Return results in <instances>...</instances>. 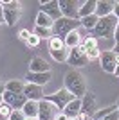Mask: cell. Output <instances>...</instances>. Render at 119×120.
Instances as JSON below:
<instances>
[{
	"mask_svg": "<svg viewBox=\"0 0 119 120\" xmlns=\"http://www.w3.org/2000/svg\"><path fill=\"white\" fill-rule=\"evenodd\" d=\"M117 22L119 20L114 15L99 18L90 36H94L96 40H103V38L105 40H110V38H114V30H115V27H117Z\"/></svg>",
	"mask_w": 119,
	"mask_h": 120,
	"instance_id": "1",
	"label": "cell"
},
{
	"mask_svg": "<svg viewBox=\"0 0 119 120\" xmlns=\"http://www.w3.org/2000/svg\"><path fill=\"white\" fill-rule=\"evenodd\" d=\"M65 90H69L76 99H81V97L87 93L85 79L78 70H70L69 74L65 75Z\"/></svg>",
	"mask_w": 119,
	"mask_h": 120,
	"instance_id": "2",
	"label": "cell"
},
{
	"mask_svg": "<svg viewBox=\"0 0 119 120\" xmlns=\"http://www.w3.org/2000/svg\"><path fill=\"white\" fill-rule=\"evenodd\" d=\"M2 11H4V22L9 27L18 23L20 16H22V2L15 0H2Z\"/></svg>",
	"mask_w": 119,
	"mask_h": 120,
	"instance_id": "3",
	"label": "cell"
},
{
	"mask_svg": "<svg viewBox=\"0 0 119 120\" xmlns=\"http://www.w3.org/2000/svg\"><path fill=\"white\" fill-rule=\"evenodd\" d=\"M78 25H81L79 20H70V18H63V16H61V18L56 20L54 25H52V36H58V38L63 40L69 32L78 29Z\"/></svg>",
	"mask_w": 119,
	"mask_h": 120,
	"instance_id": "4",
	"label": "cell"
},
{
	"mask_svg": "<svg viewBox=\"0 0 119 120\" xmlns=\"http://www.w3.org/2000/svg\"><path fill=\"white\" fill-rule=\"evenodd\" d=\"M47 102H51V104H54L56 108H58L60 111H63L65 109V106L69 104L70 100H74L76 97L70 93L69 90H65V88H61V90H58V91H54V93H51V95H45L43 97Z\"/></svg>",
	"mask_w": 119,
	"mask_h": 120,
	"instance_id": "5",
	"label": "cell"
},
{
	"mask_svg": "<svg viewBox=\"0 0 119 120\" xmlns=\"http://www.w3.org/2000/svg\"><path fill=\"white\" fill-rule=\"evenodd\" d=\"M99 66L103 68V72L106 74H114L115 66L119 65V56L112 50H101V56H99Z\"/></svg>",
	"mask_w": 119,
	"mask_h": 120,
	"instance_id": "6",
	"label": "cell"
},
{
	"mask_svg": "<svg viewBox=\"0 0 119 120\" xmlns=\"http://www.w3.org/2000/svg\"><path fill=\"white\" fill-rule=\"evenodd\" d=\"M67 63H69L72 68H81L83 65H87V49H85L83 45L76 47V49H70Z\"/></svg>",
	"mask_w": 119,
	"mask_h": 120,
	"instance_id": "7",
	"label": "cell"
},
{
	"mask_svg": "<svg viewBox=\"0 0 119 120\" xmlns=\"http://www.w3.org/2000/svg\"><path fill=\"white\" fill-rule=\"evenodd\" d=\"M60 113V109L54 104L47 102L45 99H42L38 102V120H56V115Z\"/></svg>",
	"mask_w": 119,
	"mask_h": 120,
	"instance_id": "8",
	"label": "cell"
},
{
	"mask_svg": "<svg viewBox=\"0 0 119 120\" xmlns=\"http://www.w3.org/2000/svg\"><path fill=\"white\" fill-rule=\"evenodd\" d=\"M60 13L63 18H70V20H79L78 18V11H79V4L76 0H60Z\"/></svg>",
	"mask_w": 119,
	"mask_h": 120,
	"instance_id": "9",
	"label": "cell"
},
{
	"mask_svg": "<svg viewBox=\"0 0 119 120\" xmlns=\"http://www.w3.org/2000/svg\"><path fill=\"white\" fill-rule=\"evenodd\" d=\"M5 104H9L13 109H22L24 104L27 102L24 93H11V91H4V95H2Z\"/></svg>",
	"mask_w": 119,
	"mask_h": 120,
	"instance_id": "10",
	"label": "cell"
},
{
	"mask_svg": "<svg viewBox=\"0 0 119 120\" xmlns=\"http://www.w3.org/2000/svg\"><path fill=\"white\" fill-rule=\"evenodd\" d=\"M40 5H42V13H45V15L49 16V18H52L54 22L61 18V13H60V4H58V0L40 2Z\"/></svg>",
	"mask_w": 119,
	"mask_h": 120,
	"instance_id": "11",
	"label": "cell"
},
{
	"mask_svg": "<svg viewBox=\"0 0 119 120\" xmlns=\"http://www.w3.org/2000/svg\"><path fill=\"white\" fill-rule=\"evenodd\" d=\"M24 95H25V99H27V100L40 102V100L45 97V93H43V88H42V86L27 82V84H25V88H24Z\"/></svg>",
	"mask_w": 119,
	"mask_h": 120,
	"instance_id": "12",
	"label": "cell"
},
{
	"mask_svg": "<svg viewBox=\"0 0 119 120\" xmlns=\"http://www.w3.org/2000/svg\"><path fill=\"white\" fill-rule=\"evenodd\" d=\"M114 7H115V2H112V0H99L96 4V16L98 18L110 16L114 13Z\"/></svg>",
	"mask_w": 119,
	"mask_h": 120,
	"instance_id": "13",
	"label": "cell"
},
{
	"mask_svg": "<svg viewBox=\"0 0 119 120\" xmlns=\"http://www.w3.org/2000/svg\"><path fill=\"white\" fill-rule=\"evenodd\" d=\"M81 111L83 113H87L89 116H94L96 113V97L94 93H85L83 97H81Z\"/></svg>",
	"mask_w": 119,
	"mask_h": 120,
	"instance_id": "14",
	"label": "cell"
},
{
	"mask_svg": "<svg viewBox=\"0 0 119 120\" xmlns=\"http://www.w3.org/2000/svg\"><path fill=\"white\" fill-rule=\"evenodd\" d=\"M25 79H27V82H31V84L43 86V84H47V82L51 81V72H43V74H38V72H27Z\"/></svg>",
	"mask_w": 119,
	"mask_h": 120,
	"instance_id": "15",
	"label": "cell"
},
{
	"mask_svg": "<svg viewBox=\"0 0 119 120\" xmlns=\"http://www.w3.org/2000/svg\"><path fill=\"white\" fill-rule=\"evenodd\" d=\"M29 72H38V74L51 72V65H49V61H45L43 57L36 56V57H33L31 63H29Z\"/></svg>",
	"mask_w": 119,
	"mask_h": 120,
	"instance_id": "16",
	"label": "cell"
},
{
	"mask_svg": "<svg viewBox=\"0 0 119 120\" xmlns=\"http://www.w3.org/2000/svg\"><path fill=\"white\" fill-rule=\"evenodd\" d=\"M63 43H65V49L70 50V49H76V47L81 45V34H79V30H72L69 34L63 38Z\"/></svg>",
	"mask_w": 119,
	"mask_h": 120,
	"instance_id": "17",
	"label": "cell"
},
{
	"mask_svg": "<svg viewBox=\"0 0 119 120\" xmlns=\"http://www.w3.org/2000/svg\"><path fill=\"white\" fill-rule=\"evenodd\" d=\"M96 0H87L79 5V11H78V18H85V16H90V15H96Z\"/></svg>",
	"mask_w": 119,
	"mask_h": 120,
	"instance_id": "18",
	"label": "cell"
},
{
	"mask_svg": "<svg viewBox=\"0 0 119 120\" xmlns=\"http://www.w3.org/2000/svg\"><path fill=\"white\" fill-rule=\"evenodd\" d=\"M63 113L69 116V118H72V116H78L79 113H81V99H74V100H70L69 104L65 106Z\"/></svg>",
	"mask_w": 119,
	"mask_h": 120,
	"instance_id": "19",
	"label": "cell"
},
{
	"mask_svg": "<svg viewBox=\"0 0 119 120\" xmlns=\"http://www.w3.org/2000/svg\"><path fill=\"white\" fill-rule=\"evenodd\" d=\"M22 111H24L25 118H38V102L27 100L24 104V108H22Z\"/></svg>",
	"mask_w": 119,
	"mask_h": 120,
	"instance_id": "20",
	"label": "cell"
},
{
	"mask_svg": "<svg viewBox=\"0 0 119 120\" xmlns=\"http://www.w3.org/2000/svg\"><path fill=\"white\" fill-rule=\"evenodd\" d=\"M52 25H54V20H52V18H49L45 13H42V11H40L38 15H36V27H42V29H51V30H52Z\"/></svg>",
	"mask_w": 119,
	"mask_h": 120,
	"instance_id": "21",
	"label": "cell"
},
{
	"mask_svg": "<svg viewBox=\"0 0 119 120\" xmlns=\"http://www.w3.org/2000/svg\"><path fill=\"white\" fill-rule=\"evenodd\" d=\"M24 88H25L24 82L15 81V79L5 82V91H11V93H24Z\"/></svg>",
	"mask_w": 119,
	"mask_h": 120,
	"instance_id": "22",
	"label": "cell"
},
{
	"mask_svg": "<svg viewBox=\"0 0 119 120\" xmlns=\"http://www.w3.org/2000/svg\"><path fill=\"white\" fill-rule=\"evenodd\" d=\"M98 16L96 15H90V16H85V18H81V20H79V23L83 25L85 29H89L90 32H92V30H94V27H96V23H98Z\"/></svg>",
	"mask_w": 119,
	"mask_h": 120,
	"instance_id": "23",
	"label": "cell"
},
{
	"mask_svg": "<svg viewBox=\"0 0 119 120\" xmlns=\"http://www.w3.org/2000/svg\"><path fill=\"white\" fill-rule=\"evenodd\" d=\"M81 45L87 50H94V49H99V40H96L94 36H87L85 40H81Z\"/></svg>",
	"mask_w": 119,
	"mask_h": 120,
	"instance_id": "24",
	"label": "cell"
},
{
	"mask_svg": "<svg viewBox=\"0 0 119 120\" xmlns=\"http://www.w3.org/2000/svg\"><path fill=\"white\" fill-rule=\"evenodd\" d=\"M51 56H52V59L58 61V63H67V57H69V50L63 49V50H51Z\"/></svg>",
	"mask_w": 119,
	"mask_h": 120,
	"instance_id": "25",
	"label": "cell"
},
{
	"mask_svg": "<svg viewBox=\"0 0 119 120\" xmlns=\"http://www.w3.org/2000/svg\"><path fill=\"white\" fill-rule=\"evenodd\" d=\"M65 49V43L61 38H58V36H52L49 40V50H63Z\"/></svg>",
	"mask_w": 119,
	"mask_h": 120,
	"instance_id": "26",
	"label": "cell"
},
{
	"mask_svg": "<svg viewBox=\"0 0 119 120\" xmlns=\"http://www.w3.org/2000/svg\"><path fill=\"white\" fill-rule=\"evenodd\" d=\"M115 109H117V106H108V108H105V109L96 111L92 118H94V120H103L106 115H110V113H112V111H115Z\"/></svg>",
	"mask_w": 119,
	"mask_h": 120,
	"instance_id": "27",
	"label": "cell"
},
{
	"mask_svg": "<svg viewBox=\"0 0 119 120\" xmlns=\"http://www.w3.org/2000/svg\"><path fill=\"white\" fill-rule=\"evenodd\" d=\"M33 34H36L40 40H51V38H52V30L51 29H42V27H34V32H33Z\"/></svg>",
	"mask_w": 119,
	"mask_h": 120,
	"instance_id": "28",
	"label": "cell"
},
{
	"mask_svg": "<svg viewBox=\"0 0 119 120\" xmlns=\"http://www.w3.org/2000/svg\"><path fill=\"white\" fill-rule=\"evenodd\" d=\"M11 113H13V108H11L9 104L2 102V104H0V120H9Z\"/></svg>",
	"mask_w": 119,
	"mask_h": 120,
	"instance_id": "29",
	"label": "cell"
},
{
	"mask_svg": "<svg viewBox=\"0 0 119 120\" xmlns=\"http://www.w3.org/2000/svg\"><path fill=\"white\" fill-rule=\"evenodd\" d=\"M101 56V49H94V50H87V61H96Z\"/></svg>",
	"mask_w": 119,
	"mask_h": 120,
	"instance_id": "30",
	"label": "cell"
},
{
	"mask_svg": "<svg viewBox=\"0 0 119 120\" xmlns=\"http://www.w3.org/2000/svg\"><path fill=\"white\" fill-rule=\"evenodd\" d=\"M9 120H25V115L22 109H13V113H11Z\"/></svg>",
	"mask_w": 119,
	"mask_h": 120,
	"instance_id": "31",
	"label": "cell"
},
{
	"mask_svg": "<svg viewBox=\"0 0 119 120\" xmlns=\"http://www.w3.org/2000/svg\"><path fill=\"white\" fill-rule=\"evenodd\" d=\"M40 41H42V40H40L36 34H31V38L27 40V43H25V45L29 47V49H31V47H38V45H40Z\"/></svg>",
	"mask_w": 119,
	"mask_h": 120,
	"instance_id": "32",
	"label": "cell"
},
{
	"mask_svg": "<svg viewBox=\"0 0 119 120\" xmlns=\"http://www.w3.org/2000/svg\"><path fill=\"white\" fill-rule=\"evenodd\" d=\"M31 34H33V32H29L27 29H22V30H20V34H18V38H20L22 41H25V43H27V40L31 38Z\"/></svg>",
	"mask_w": 119,
	"mask_h": 120,
	"instance_id": "33",
	"label": "cell"
},
{
	"mask_svg": "<svg viewBox=\"0 0 119 120\" xmlns=\"http://www.w3.org/2000/svg\"><path fill=\"white\" fill-rule=\"evenodd\" d=\"M103 120H119V108H117L115 111H112L110 115H106Z\"/></svg>",
	"mask_w": 119,
	"mask_h": 120,
	"instance_id": "34",
	"label": "cell"
},
{
	"mask_svg": "<svg viewBox=\"0 0 119 120\" xmlns=\"http://www.w3.org/2000/svg\"><path fill=\"white\" fill-rule=\"evenodd\" d=\"M56 120H69V116H67V115H65V113H63V111H60V113H58V115H56Z\"/></svg>",
	"mask_w": 119,
	"mask_h": 120,
	"instance_id": "35",
	"label": "cell"
},
{
	"mask_svg": "<svg viewBox=\"0 0 119 120\" xmlns=\"http://www.w3.org/2000/svg\"><path fill=\"white\" fill-rule=\"evenodd\" d=\"M114 40H115V43L119 41V22H117V27H115V30H114Z\"/></svg>",
	"mask_w": 119,
	"mask_h": 120,
	"instance_id": "36",
	"label": "cell"
},
{
	"mask_svg": "<svg viewBox=\"0 0 119 120\" xmlns=\"http://www.w3.org/2000/svg\"><path fill=\"white\" fill-rule=\"evenodd\" d=\"M112 15L119 20V4H117V2H115V7H114V13H112Z\"/></svg>",
	"mask_w": 119,
	"mask_h": 120,
	"instance_id": "37",
	"label": "cell"
},
{
	"mask_svg": "<svg viewBox=\"0 0 119 120\" xmlns=\"http://www.w3.org/2000/svg\"><path fill=\"white\" fill-rule=\"evenodd\" d=\"M112 52H115V54L119 56V41H117V43H114V49H112Z\"/></svg>",
	"mask_w": 119,
	"mask_h": 120,
	"instance_id": "38",
	"label": "cell"
},
{
	"mask_svg": "<svg viewBox=\"0 0 119 120\" xmlns=\"http://www.w3.org/2000/svg\"><path fill=\"white\" fill-rule=\"evenodd\" d=\"M4 91H5V84H4V82H0V97L4 95Z\"/></svg>",
	"mask_w": 119,
	"mask_h": 120,
	"instance_id": "39",
	"label": "cell"
},
{
	"mask_svg": "<svg viewBox=\"0 0 119 120\" xmlns=\"http://www.w3.org/2000/svg\"><path fill=\"white\" fill-rule=\"evenodd\" d=\"M4 22V11H2V7H0V23Z\"/></svg>",
	"mask_w": 119,
	"mask_h": 120,
	"instance_id": "40",
	"label": "cell"
},
{
	"mask_svg": "<svg viewBox=\"0 0 119 120\" xmlns=\"http://www.w3.org/2000/svg\"><path fill=\"white\" fill-rule=\"evenodd\" d=\"M114 75H115V77H119V65L115 66V70H114Z\"/></svg>",
	"mask_w": 119,
	"mask_h": 120,
	"instance_id": "41",
	"label": "cell"
},
{
	"mask_svg": "<svg viewBox=\"0 0 119 120\" xmlns=\"http://www.w3.org/2000/svg\"><path fill=\"white\" fill-rule=\"evenodd\" d=\"M69 120H79V118H78V116H72V118H69Z\"/></svg>",
	"mask_w": 119,
	"mask_h": 120,
	"instance_id": "42",
	"label": "cell"
},
{
	"mask_svg": "<svg viewBox=\"0 0 119 120\" xmlns=\"http://www.w3.org/2000/svg\"><path fill=\"white\" fill-rule=\"evenodd\" d=\"M25 120H38V118H25Z\"/></svg>",
	"mask_w": 119,
	"mask_h": 120,
	"instance_id": "43",
	"label": "cell"
},
{
	"mask_svg": "<svg viewBox=\"0 0 119 120\" xmlns=\"http://www.w3.org/2000/svg\"><path fill=\"white\" fill-rule=\"evenodd\" d=\"M2 102H4V99H2V97H0V104H2Z\"/></svg>",
	"mask_w": 119,
	"mask_h": 120,
	"instance_id": "44",
	"label": "cell"
},
{
	"mask_svg": "<svg viewBox=\"0 0 119 120\" xmlns=\"http://www.w3.org/2000/svg\"><path fill=\"white\" fill-rule=\"evenodd\" d=\"M0 7H2V0H0Z\"/></svg>",
	"mask_w": 119,
	"mask_h": 120,
	"instance_id": "45",
	"label": "cell"
},
{
	"mask_svg": "<svg viewBox=\"0 0 119 120\" xmlns=\"http://www.w3.org/2000/svg\"><path fill=\"white\" fill-rule=\"evenodd\" d=\"M87 120H94V118H87Z\"/></svg>",
	"mask_w": 119,
	"mask_h": 120,
	"instance_id": "46",
	"label": "cell"
},
{
	"mask_svg": "<svg viewBox=\"0 0 119 120\" xmlns=\"http://www.w3.org/2000/svg\"><path fill=\"white\" fill-rule=\"evenodd\" d=\"M117 108H119V104H117Z\"/></svg>",
	"mask_w": 119,
	"mask_h": 120,
	"instance_id": "47",
	"label": "cell"
}]
</instances>
